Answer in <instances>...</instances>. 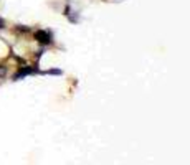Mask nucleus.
<instances>
[{"label":"nucleus","instance_id":"f03ea898","mask_svg":"<svg viewBox=\"0 0 190 165\" xmlns=\"http://www.w3.org/2000/svg\"><path fill=\"white\" fill-rule=\"evenodd\" d=\"M30 73H33V70H32V68H23L20 73H17L15 76H13V79H20L22 76H27V74H30Z\"/></svg>","mask_w":190,"mask_h":165},{"label":"nucleus","instance_id":"20e7f679","mask_svg":"<svg viewBox=\"0 0 190 165\" xmlns=\"http://www.w3.org/2000/svg\"><path fill=\"white\" fill-rule=\"evenodd\" d=\"M50 74H61V71L60 70H51V71H48Z\"/></svg>","mask_w":190,"mask_h":165},{"label":"nucleus","instance_id":"f257e3e1","mask_svg":"<svg viewBox=\"0 0 190 165\" xmlns=\"http://www.w3.org/2000/svg\"><path fill=\"white\" fill-rule=\"evenodd\" d=\"M35 40H37L38 43H42V45H48V43H51L50 33L45 32V30H38V32H35Z\"/></svg>","mask_w":190,"mask_h":165},{"label":"nucleus","instance_id":"39448f33","mask_svg":"<svg viewBox=\"0 0 190 165\" xmlns=\"http://www.w3.org/2000/svg\"><path fill=\"white\" fill-rule=\"evenodd\" d=\"M4 27H5V22L2 20V18H0V28H4Z\"/></svg>","mask_w":190,"mask_h":165},{"label":"nucleus","instance_id":"7ed1b4c3","mask_svg":"<svg viewBox=\"0 0 190 165\" xmlns=\"http://www.w3.org/2000/svg\"><path fill=\"white\" fill-rule=\"evenodd\" d=\"M5 73H7V70H5L4 66H0V78H4V76H5Z\"/></svg>","mask_w":190,"mask_h":165}]
</instances>
